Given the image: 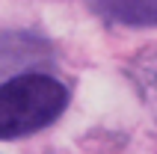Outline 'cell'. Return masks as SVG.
<instances>
[{"label": "cell", "instance_id": "obj_4", "mask_svg": "<svg viewBox=\"0 0 157 154\" xmlns=\"http://www.w3.org/2000/svg\"><path fill=\"white\" fill-rule=\"evenodd\" d=\"M131 77L140 86V95L157 104V51H145L131 62Z\"/></svg>", "mask_w": 157, "mask_h": 154}, {"label": "cell", "instance_id": "obj_2", "mask_svg": "<svg viewBox=\"0 0 157 154\" xmlns=\"http://www.w3.org/2000/svg\"><path fill=\"white\" fill-rule=\"evenodd\" d=\"M53 60L51 42L33 33H3L0 36V83L12 77L33 74L30 68H42Z\"/></svg>", "mask_w": 157, "mask_h": 154}, {"label": "cell", "instance_id": "obj_3", "mask_svg": "<svg viewBox=\"0 0 157 154\" xmlns=\"http://www.w3.org/2000/svg\"><path fill=\"white\" fill-rule=\"evenodd\" d=\"M110 24H124V27H157V0H89Z\"/></svg>", "mask_w": 157, "mask_h": 154}, {"label": "cell", "instance_id": "obj_1", "mask_svg": "<svg viewBox=\"0 0 157 154\" xmlns=\"http://www.w3.org/2000/svg\"><path fill=\"white\" fill-rule=\"evenodd\" d=\"M68 98L65 83L42 71L0 83V139H18L53 125L65 113Z\"/></svg>", "mask_w": 157, "mask_h": 154}]
</instances>
